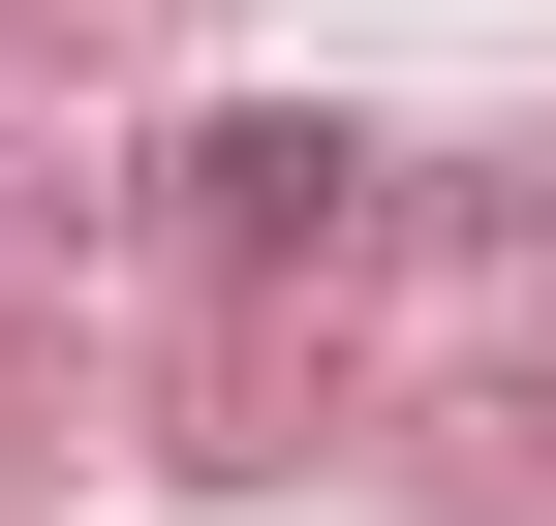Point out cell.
<instances>
[{
    "mask_svg": "<svg viewBox=\"0 0 556 526\" xmlns=\"http://www.w3.org/2000/svg\"><path fill=\"white\" fill-rule=\"evenodd\" d=\"M155 217L217 248V279H309V248L371 217V124H340V93H248V124H186V155H155Z\"/></svg>",
    "mask_w": 556,
    "mask_h": 526,
    "instance_id": "cell-1",
    "label": "cell"
}]
</instances>
